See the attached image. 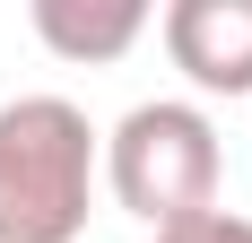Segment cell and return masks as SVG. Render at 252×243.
Segmentation results:
<instances>
[{
	"instance_id": "6da1fadb",
	"label": "cell",
	"mask_w": 252,
	"mask_h": 243,
	"mask_svg": "<svg viewBox=\"0 0 252 243\" xmlns=\"http://www.w3.org/2000/svg\"><path fill=\"white\" fill-rule=\"evenodd\" d=\"M104 174V130L70 96L0 104V243H78Z\"/></svg>"
},
{
	"instance_id": "7a4b0ae2",
	"label": "cell",
	"mask_w": 252,
	"mask_h": 243,
	"mask_svg": "<svg viewBox=\"0 0 252 243\" xmlns=\"http://www.w3.org/2000/svg\"><path fill=\"white\" fill-rule=\"evenodd\" d=\"M218 174H226L218 122H209L200 104H183V96L130 104V113L104 130V191L122 200L148 235L218 209Z\"/></svg>"
},
{
	"instance_id": "3957f363",
	"label": "cell",
	"mask_w": 252,
	"mask_h": 243,
	"mask_svg": "<svg viewBox=\"0 0 252 243\" xmlns=\"http://www.w3.org/2000/svg\"><path fill=\"white\" fill-rule=\"evenodd\" d=\"M157 35L200 96H252V0H174Z\"/></svg>"
},
{
	"instance_id": "277c9868",
	"label": "cell",
	"mask_w": 252,
	"mask_h": 243,
	"mask_svg": "<svg viewBox=\"0 0 252 243\" xmlns=\"http://www.w3.org/2000/svg\"><path fill=\"white\" fill-rule=\"evenodd\" d=\"M26 26H35L44 52H61L78 70H104V61H122L157 18H148V0H35Z\"/></svg>"
},
{
	"instance_id": "5b68a950",
	"label": "cell",
	"mask_w": 252,
	"mask_h": 243,
	"mask_svg": "<svg viewBox=\"0 0 252 243\" xmlns=\"http://www.w3.org/2000/svg\"><path fill=\"white\" fill-rule=\"evenodd\" d=\"M157 243H252V217L244 209H200L183 226H157Z\"/></svg>"
}]
</instances>
